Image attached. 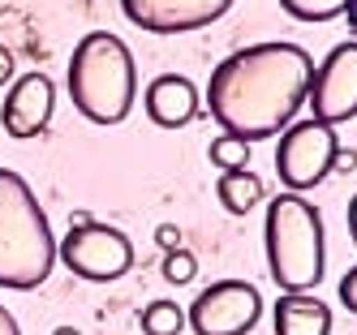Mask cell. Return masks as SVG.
I'll return each instance as SVG.
<instances>
[{
    "label": "cell",
    "instance_id": "cell-1",
    "mask_svg": "<svg viewBox=\"0 0 357 335\" xmlns=\"http://www.w3.org/2000/svg\"><path fill=\"white\" fill-rule=\"evenodd\" d=\"M314 61L297 43H254L215 65L207 82L211 120L241 142H267L284 134L310 99Z\"/></svg>",
    "mask_w": 357,
    "mask_h": 335
},
{
    "label": "cell",
    "instance_id": "cell-2",
    "mask_svg": "<svg viewBox=\"0 0 357 335\" xmlns=\"http://www.w3.org/2000/svg\"><path fill=\"white\" fill-rule=\"evenodd\" d=\"M56 267V237L35 189L13 168H0V288L31 293Z\"/></svg>",
    "mask_w": 357,
    "mask_h": 335
},
{
    "label": "cell",
    "instance_id": "cell-3",
    "mask_svg": "<svg viewBox=\"0 0 357 335\" xmlns=\"http://www.w3.org/2000/svg\"><path fill=\"white\" fill-rule=\"evenodd\" d=\"M69 99L91 125H121L138 99L134 52L112 31H91L69 56Z\"/></svg>",
    "mask_w": 357,
    "mask_h": 335
},
{
    "label": "cell",
    "instance_id": "cell-4",
    "mask_svg": "<svg viewBox=\"0 0 357 335\" xmlns=\"http://www.w3.org/2000/svg\"><path fill=\"white\" fill-rule=\"evenodd\" d=\"M267 271L280 293H310L327 271V241H323V215L301 194H275L267 202Z\"/></svg>",
    "mask_w": 357,
    "mask_h": 335
},
{
    "label": "cell",
    "instance_id": "cell-5",
    "mask_svg": "<svg viewBox=\"0 0 357 335\" xmlns=\"http://www.w3.org/2000/svg\"><path fill=\"white\" fill-rule=\"evenodd\" d=\"M336 155H340V138L336 129L323 120H293L275 146V176L289 194H310L314 185L336 172Z\"/></svg>",
    "mask_w": 357,
    "mask_h": 335
},
{
    "label": "cell",
    "instance_id": "cell-6",
    "mask_svg": "<svg viewBox=\"0 0 357 335\" xmlns=\"http://www.w3.org/2000/svg\"><path fill=\"white\" fill-rule=\"evenodd\" d=\"M56 258L78 279L112 283L134 267V245H130V237H125L121 228L86 219V224H69V232L56 241Z\"/></svg>",
    "mask_w": 357,
    "mask_h": 335
},
{
    "label": "cell",
    "instance_id": "cell-7",
    "mask_svg": "<svg viewBox=\"0 0 357 335\" xmlns=\"http://www.w3.org/2000/svg\"><path fill=\"white\" fill-rule=\"evenodd\" d=\"M263 318V297L245 279L207 283L185 309V322L194 335H245Z\"/></svg>",
    "mask_w": 357,
    "mask_h": 335
},
{
    "label": "cell",
    "instance_id": "cell-8",
    "mask_svg": "<svg viewBox=\"0 0 357 335\" xmlns=\"http://www.w3.org/2000/svg\"><path fill=\"white\" fill-rule=\"evenodd\" d=\"M310 116L323 125H344L357 116V43L344 39L314 65L310 77Z\"/></svg>",
    "mask_w": 357,
    "mask_h": 335
},
{
    "label": "cell",
    "instance_id": "cell-9",
    "mask_svg": "<svg viewBox=\"0 0 357 335\" xmlns=\"http://www.w3.org/2000/svg\"><path fill=\"white\" fill-rule=\"evenodd\" d=\"M233 0H121V13L146 35H185L220 22Z\"/></svg>",
    "mask_w": 357,
    "mask_h": 335
},
{
    "label": "cell",
    "instance_id": "cell-10",
    "mask_svg": "<svg viewBox=\"0 0 357 335\" xmlns=\"http://www.w3.org/2000/svg\"><path fill=\"white\" fill-rule=\"evenodd\" d=\"M56 112V86L47 73H22L0 103V125L9 138H39Z\"/></svg>",
    "mask_w": 357,
    "mask_h": 335
},
{
    "label": "cell",
    "instance_id": "cell-11",
    "mask_svg": "<svg viewBox=\"0 0 357 335\" xmlns=\"http://www.w3.org/2000/svg\"><path fill=\"white\" fill-rule=\"evenodd\" d=\"M142 99H146V116L160 129H181V125H190L202 112L198 86L190 82V77H181V73H160L155 82L146 86Z\"/></svg>",
    "mask_w": 357,
    "mask_h": 335
},
{
    "label": "cell",
    "instance_id": "cell-12",
    "mask_svg": "<svg viewBox=\"0 0 357 335\" xmlns=\"http://www.w3.org/2000/svg\"><path fill=\"white\" fill-rule=\"evenodd\" d=\"M275 335H331V309L310 293H284L275 301Z\"/></svg>",
    "mask_w": 357,
    "mask_h": 335
},
{
    "label": "cell",
    "instance_id": "cell-13",
    "mask_svg": "<svg viewBox=\"0 0 357 335\" xmlns=\"http://www.w3.org/2000/svg\"><path fill=\"white\" fill-rule=\"evenodd\" d=\"M215 194H220V206L228 215H250L254 206L263 202V180L250 168H233V172H220Z\"/></svg>",
    "mask_w": 357,
    "mask_h": 335
},
{
    "label": "cell",
    "instance_id": "cell-14",
    "mask_svg": "<svg viewBox=\"0 0 357 335\" xmlns=\"http://www.w3.org/2000/svg\"><path fill=\"white\" fill-rule=\"evenodd\" d=\"M185 309L176 301H151L142 309V335H181Z\"/></svg>",
    "mask_w": 357,
    "mask_h": 335
},
{
    "label": "cell",
    "instance_id": "cell-15",
    "mask_svg": "<svg viewBox=\"0 0 357 335\" xmlns=\"http://www.w3.org/2000/svg\"><path fill=\"white\" fill-rule=\"evenodd\" d=\"M280 9L297 22H331L349 9V0H280Z\"/></svg>",
    "mask_w": 357,
    "mask_h": 335
},
{
    "label": "cell",
    "instance_id": "cell-16",
    "mask_svg": "<svg viewBox=\"0 0 357 335\" xmlns=\"http://www.w3.org/2000/svg\"><path fill=\"white\" fill-rule=\"evenodd\" d=\"M207 155H211V164H215L220 172H233V168H245V164H250V142H241V138H233V134H220V138L207 146Z\"/></svg>",
    "mask_w": 357,
    "mask_h": 335
},
{
    "label": "cell",
    "instance_id": "cell-17",
    "mask_svg": "<svg viewBox=\"0 0 357 335\" xmlns=\"http://www.w3.org/2000/svg\"><path fill=\"white\" fill-rule=\"evenodd\" d=\"M198 275V258L190 249H168L164 254V279L168 283H190Z\"/></svg>",
    "mask_w": 357,
    "mask_h": 335
},
{
    "label": "cell",
    "instance_id": "cell-18",
    "mask_svg": "<svg viewBox=\"0 0 357 335\" xmlns=\"http://www.w3.org/2000/svg\"><path fill=\"white\" fill-rule=\"evenodd\" d=\"M340 301H344L349 314H357V267H349L344 279H340Z\"/></svg>",
    "mask_w": 357,
    "mask_h": 335
},
{
    "label": "cell",
    "instance_id": "cell-19",
    "mask_svg": "<svg viewBox=\"0 0 357 335\" xmlns=\"http://www.w3.org/2000/svg\"><path fill=\"white\" fill-rule=\"evenodd\" d=\"M155 241L164 245V254L168 249H181V228H176V224H160L155 228Z\"/></svg>",
    "mask_w": 357,
    "mask_h": 335
},
{
    "label": "cell",
    "instance_id": "cell-20",
    "mask_svg": "<svg viewBox=\"0 0 357 335\" xmlns=\"http://www.w3.org/2000/svg\"><path fill=\"white\" fill-rule=\"evenodd\" d=\"M9 77H13V52H9L5 43H0V86H5Z\"/></svg>",
    "mask_w": 357,
    "mask_h": 335
},
{
    "label": "cell",
    "instance_id": "cell-21",
    "mask_svg": "<svg viewBox=\"0 0 357 335\" xmlns=\"http://www.w3.org/2000/svg\"><path fill=\"white\" fill-rule=\"evenodd\" d=\"M0 335H22V327H17V318L9 314L5 305H0Z\"/></svg>",
    "mask_w": 357,
    "mask_h": 335
},
{
    "label": "cell",
    "instance_id": "cell-22",
    "mask_svg": "<svg viewBox=\"0 0 357 335\" xmlns=\"http://www.w3.org/2000/svg\"><path fill=\"white\" fill-rule=\"evenodd\" d=\"M349 237H353V245H357V194L349 198Z\"/></svg>",
    "mask_w": 357,
    "mask_h": 335
},
{
    "label": "cell",
    "instance_id": "cell-23",
    "mask_svg": "<svg viewBox=\"0 0 357 335\" xmlns=\"http://www.w3.org/2000/svg\"><path fill=\"white\" fill-rule=\"evenodd\" d=\"M353 164H357V155H353V150H344V146H340V155H336V168H340V172H349V168H353Z\"/></svg>",
    "mask_w": 357,
    "mask_h": 335
},
{
    "label": "cell",
    "instance_id": "cell-24",
    "mask_svg": "<svg viewBox=\"0 0 357 335\" xmlns=\"http://www.w3.org/2000/svg\"><path fill=\"white\" fill-rule=\"evenodd\" d=\"M344 22H349V31H353V43H357V0H349V9H344Z\"/></svg>",
    "mask_w": 357,
    "mask_h": 335
},
{
    "label": "cell",
    "instance_id": "cell-25",
    "mask_svg": "<svg viewBox=\"0 0 357 335\" xmlns=\"http://www.w3.org/2000/svg\"><path fill=\"white\" fill-rule=\"evenodd\" d=\"M52 335H82V331H78V327H56Z\"/></svg>",
    "mask_w": 357,
    "mask_h": 335
}]
</instances>
